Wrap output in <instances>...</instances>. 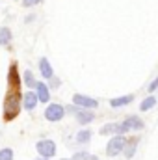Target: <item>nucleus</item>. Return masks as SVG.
I'll return each mask as SVG.
<instances>
[{"instance_id":"20","label":"nucleus","mask_w":158,"mask_h":160,"mask_svg":"<svg viewBox=\"0 0 158 160\" xmlns=\"http://www.w3.org/2000/svg\"><path fill=\"white\" fill-rule=\"evenodd\" d=\"M156 89H158V77L149 84V91H151V93H153V91H156Z\"/></svg>"},{"instance_id":"16","label":"nucleus","mask_w":158,"mask_h":160,"mask_svg":"<svg viewBox=\"0 0 158 160\" xmlns=\"http://www.w3.org/2000/svg\"><path fill=\"white\" fill-rule=\"evenodd\" d=\"M24 84L28 86V88H36L37 86V82H36V78H34V75H32V71H24Z\"/></svg>"},{"instance_id":"4","label":"nucleus","mask_w":158,"mask_h":160,"mask_svg":"<svg viewBox=\"0 0 158 160\" xmlns=\"http://www.w3.org/2000/svg\"><path fill=\"white\" fill-rule=\"evenodd\" d=\"M73 102H75V106L84 108V110H93V108L99 106V102H97L95 99H91V97H87V95H82V93L73 95Z\"/></svg>"},{"instance_id":"5","label":"nucleus","mask_w":158,"mask_h":160,"mask_svg":"<svg viewBox=\"0 0 158 160\" xmlns=\"http://www.w3.org/2000/svg\"><path fill=\"white\" fill-rule=\"evenodd\" d=\"M63 116H65V108H63L62 104H56V102H54V104H48L47 110H45L47 121H62Z\"/></svg>"},{"instance_id":"1","label":"nucleus","mask_w":158,"mask_h":160,"mask_svg":"<svg viewBox=\"0 0 158 160\" xmlns=\"http://www.w3.org/2000/svg\"><path fill=\"white\" fill-rule=\"evenodd\" d=\"M22 106V93H21V77L17 63H11L7 73V93L4 101V121L15 119Z\"/></svg>"},{"instance_id":"23","label":"nucleus","mask_w":158,"mask_h":160,"mask_svg":"<svg viewBox=\"0 0 158 160\" xmlns=\"http://www.w3.org/2000/svg\"><path fill=\"white\" fill-rule=\"evenodd\" d=\"M89 160H99L97 157H89Z\"/></svg>"},{"instance_id":"3","label":"nucleus","mask_w":158,"mask_h":160,"mask_svg":"<svg viewBox=\"0 0 158 160\" xmlns=\"http://www.w3.org/2000/svg\"><path fill=\"white\" fill-rule=\"evenodd\" d=\"M36 149H37L39 157H45V158H52L56 155V143L52 140H39L36 143Z\"/></svg>"},{"instance_id":"7","label":"nucleus","mask_w":158,"mask_h":160,"mask_svg":"<svg viewBox=\"0 0 158 160\" xmlns=\"http://www.w3.org/2000/svg\"><path fill=\"white\" fill-rule=\"evenodd\" d=\"M37 102H39L37 93H34V91H26V93L22 95V104H24V110H34V108L37 106Z\"/></svg>"},{"instance_id":"19","label":"nucleus","mask_w":158,"mask_h":160,"mask_svg":"<svg viewBox=\"0 0 158 160\" xmlns=\"http://www.w3.org/2000/svg\"><path fill=\"white\" fill-rule=\"evenodd\" d=\"M39 2H41V0H24V2H22V6H24V8H32V6H37Z\"/></svg>"},{"instance_id":"10","label":"nucleus","mask_w":158,"mask_h":160,"mask_svg":"<svg viewBox=\"0 0 158 160\" xmlns=\"http://www.w3.org/2000/svg\"><path fill=\"white\" fill-rule=\"evenodd\" d=\"M36 93H37V99H39V102H48V99H50V93H48V88H47L43 82H37V86H36Z\"/></svg>"},{"instance_id":"6","label":"nucleus","mask_w":158,"mask_h":160,"mask_svg":"<svg viewBox=\"0 0 158 160\" xmlns=\"http://www.w3.org/2000/svg\"><path fill=\"white\" fill-rule=\"evenodd\" d=\"M138 143H140V138H138V136H134V138H128V140L125 142V147H123V155H125L126 158H132V157L136 155Z\"/></svg>"},{"instance_id":"12","label":"nucleus","mask_w":158,"mask_h":160,"mask_svg":"<svg viewBox=\"0 0 158 160\" xmlns=\"http://www.w3.org/2000/svg\"><path fill=\"white\" fill-rule=\"evenodd\" d=\"M39 71H41V75H43L45 78H52V77H54L52 67H50V63H48L47 58H41L39 60Z\"/></svg>"},{"instance_id":"8","label":"nucleus","mask_w":158,"mask_h":160,"mask_svg":"<svg viewBox=\"0 0 158 160\" xmlns=\"http://www.w3.org/2000/svg\"><path fill=\"white\" fill-rule=\"evenodd\" d=\"M75 116H77L78 125H87V123H91V121L95 119V114H93V112H89V110H84V108H80Z\"/></svg>"},{"instance_id":"22","label":"nucleus","mask_w":158,"mask_h":160,"mask_svg":"<svg viewBox=\"0 0 158 160\" xmlns=\"http://www.w3.org/2000/svg\"><path fill=\"white\" fill-rule=\"evenodd\" d=\"M36 160H50V158H45V157H39V158H36Z\"/></svg>"},{"instance_id":"13","label":"nucleus","mask_w":158,"mask_h":160,"mask_svg":"<svg viewBox=\"0 0 158 160\" xmlns=\"http://www.w3.org/2000/svg\"><path fill=\"white\" fill-rule=\"evenodd\" d=\"M155 104H156V97L149 95V97H145V99L141 101V104H140V110H141V112H147V110L155 108Z\"/></svg>"},{"instance_id":"18","label":"nucleus","mask_w":158,"mask_h":160,"mask_svg":"<svg viewBox=\"0 0 158 160\" xmlns=\"http://www.w3.org/2000/svg\"><path fill=\"white\" fill-rule=\"evenodd\" d=\"M73 160H89V153H86V151H84V153H82V151H80V153H75Z\"/></svg>"},{"instance_id":"11","label":"nucleus","mask_w":158,"mask_h":160,"mask_svg":"<svg viewBox=\"0 0 158 160\" xmlns=\"http://www.w3.org/2000/svg\"><path fill=\"white\" fill-rule=\"evenodd\" d=\"M134 101V95H123V97H117V99H112L110 101V106L112 108H121V106H126Z\"/></svg>"},{"instance_id":"15","label":"nucleus","mask_w":158,"mask_h":160,"mask_svg":"<svg viewBox=\"0 0 158 160\" xmlns=\"http://www.w3.org/2000/svg\"><path fill=\"white\" fill-rule=\"evenodd\" d=\"M89 140H91V130H87V128L86 130H80L78 134H77V142L78 143H87Z\"/></svg>"},{"instance_id":"21","label":"nucleus","mask_w":158,"mask_h":160,"mask_svg":"<svg viewBox=\"0 0 158 160\" xmlns=\"http://www.w3.org/2000/svg\"><path fill=\"white\" fill-rule=\"evenodd\" d=\"M52 82H50V86H52V88H58V86H60V82H58V78H54V77H52Z\"/></svg>"},{"instance_id":"9","label":"nucleus","mask_w":158,"mask_h":160,"mask_svg":"<svg viewBox=\"0 0 158 160\" xmlns=\"http://www.w3.org/2000/svg\"><path fill=\"white\" fill-rule=\"evenodd\" d=\"M123 123L126 125L128 130H141V128H143V121L140 119L138 116H128Z\"/></svg>"},{"instance_id":"14","label":"nucleus","mask_w":158,"mask_h":160,"mask_svg":"<svg viewBox=\"0 0 158 160\" xmlns=\"http://www.w3.org/2000/svg\"><path fill=\"white\" fill-rule=\"evenodd\" d=\"M9 39H11V32H9V28L2 26V28H0V45H7Z\"/></svg>"},{"instance_id":"2","label":"nucleus","mask_w":158,"mask_h":160,"mask_svg":"<svg viewBox=\"0 0 158 160\" xmlns=\"http://www.w3.org/2000/svg\"><path fill=\"white\" fill-rule=\"evenodd\" d=\"M125 142H126V138H125L123 134H116V136H112V140H110L108 145H106V155H108V157H117L119 153H123Z\"/></svg>"},{"instance_id":"24","label":"nucleus","mask_w":158,"mask_h":160,"mask_svg":"<svg viewBox=\"0 0 158 160\" xmlns=\"http://www.w3.org/2000/svg\"><path fill=\"white\" fill-rule=\"evenodd\" d=\"M62 160H69V158H62ZM71 160H73V158H71Z\"/></svg>"},{"instance_id":"17","label":"nucleus","mask_w":158,"mask_h":160,"mask_svg":"<svg viewBox=\"0 0 158 160\" xmlns=\"http://www.w3.org/2000/svg\"><path fill=\"white\" fill-rule=\"evenodd\" d=\"M0 160H13V151L11 149H0Z\"/></svg>"}]
</instances>
